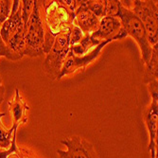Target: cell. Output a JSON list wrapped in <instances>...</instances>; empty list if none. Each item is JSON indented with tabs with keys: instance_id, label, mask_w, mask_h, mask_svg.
<instances>
[{
	"instance_id": "cell-1",
	"label": "cell",
	"mask_w": 158,
	"mask_h": 158,
	"mask_svg": "<svg viewBox=\"0 0 158 158\" xmlns=\"http://www.w3.org/2000/svg\"><path fill=\"white\" fill-rule=\"evenodd\" d=\"M39 10L45 32L44 53L47 54L52 48L55 38L73 26L75 15L61 4L60 0H39Z\"/></svg>"
},
{
	"instance_id": "cell-2",
	"label": "cell",
	"mask_w": 158,
	"mask_h": 158,
	"mask_svg": "<svg viewBox=\"0 0 158 158\" xmlns=\"http://www.w3.org/2000/svg\"><path fill=\"white\" fill-rule=\"evenodd\" d=\"M118 18L121 21L126 35H130L132 38H134V40L139 46L142 61L146 64L151 58L152 47L149 43L144 26L130 8H126L123 5L121 6Z\"/></svg>"
},
{
	"instance_id": "cell-3",
	"label": "cell",
	"mask_w": 158,
	"mask_h": 158,
	"mask_svg": "<svg viewBox=\"0 0 158 158\" xmlns=\"http://www.w3.org/2000/svg\"><path fill=\"white\" fill-rule=\"evenodd\" d=\"M25 31V55L34 58L40 57L44 53V39L45 32L43 22L39 10V0L34 1V8L32 13L24 25Z\"/></svg>"
},
{
	"instance_id": "cell-4",
	"label": "cell",
	"mask_w": 158,
	"mask_h": 158,
	"mask_svg": "<svg viewBox=\"0 0 158 158\" xmlns=\"http://www.w3.org/2000/svg\"><path fill=\"white\" fill-rule=\"evenodd\" d=\"M69 30L62 31L55 38L53 46L47 53L43 63V72L50 80H58L64 62L69 52Z\"/></svg>"
},
{
	"instance_id": "cell-5",
	"label": "cell",
	"mask_w": 158,
	"mask_h": 158,
	"mask_svg": "<svg viewBox=\"0 0 158 158\" xmlns=\"http://www.w3.org/2000/svg\"><path fill=\"white\" fill-rule=\"evenodd\" d=\"M130 8L144 26L152 47L158 43V6L153 0H135Z\"/></svg>"
},
{
	"instance_id": "cell-6",
	"label": "cell",
	"mask_w": 158,
	"mask_h": 158,
	"mask_svg": "<svg viewBox=\"0 0 158 158\" xmlns=\"http://www.w3.org/2000/svg\"><path fill=\"white\" fill-rule=\"evenodd\" d=\"M66 151L57 150L59 158H98L94 146L86 139L75 135L61 141Z\"/></svg>"
},
{
	"instance_id": "cell-7",
	"label": "cell",
	"mask_w": 158,
	"mask_h": 158,
	"mask_svg": "<svg viewBox=\"0 0 158 158\" xmlns=\"http://www.w3.org/2000/svg\"><path fill=\"white\" fill-rule=\"evenodd\" d=\"M108 41H104L100 44L98 47H97L93 51H91L90 53L83 55V56H75L71 53L70 51L68 52L66 58L64 62L62 70L60 72V75L58 77V80H61L63 77L69 75V74H73L77 71H84L86 70V67H87L88 64H90L91 63H93L98 57L99 56V53L102 51V49L108 44Z\"/></svg>"
},
{
	"instance_id": "cell-8",
	"label": "cell",
	"mask_w": 158,
	"mask_h": 158,
	"mask_svg": "<svg viewBox=\"0 0 158 158\" xmlns=\"http://www.w3.org/2000/svg\"><path fill=\"white\" fill-rule=\"evenodd\" d=\"M91 36L99 42H112L114 40H121L127 35L119 18L105 16L100 19L97 31Z\"/></svg>"
},
{
	"instance_id": "cell-9",
	"label": "cell",
	"mask_w": 158,
	"mask_h": 158,
	"mask_svg": "<svg viewBox=\"0 0 158 158\" xmlns=\"http://www.w3.org/2000/svg\"><path fill=\"white\" fill-rule=\"evenodd\" d=\"M147 130L150 135L148 150L152 158H157V122H158V99H152L151 104L143 114Z\"/></svg>"
},
{
	"instance_id": "cell-10",
	"label": "cell",
	"mask_w": 158,
	"mask_h": 158,
	"mask_svg": "<svg viewBox=\"0 0 158 158\" xmlns=\"http://www.w3.org/2000/svg\"><path fill=\"white\" fill-rule=\"evenodd\" d=\"M22 26L24 24L21 17V1L13 0L10 15L0 27V35L5 44H7Z\"/></svg>"
},
{
	"instance_id": "cell-11",
	"label": "cell",
	"mask_w": 158,
	"mask_h": 158,
	"mask_svg": "<svg viewBox=\"0 0 158 158\" xmlns=\"http://www.w3.org/2000/svg\"><path fill=\"white\" fill-rule=\"evenodd\" d=\"M74 15L73 25L78 27L84 35H91L97 31L100 20L83 6V0L80 1V5L75 10Z\"/></svg>"
},
{
	"instance_id": "cell-12",
	"label": "cell",
	"mask_w": 158,
	"mask_h": 158,
	"mask_svg": "<svg viewBox=\"0 0 158 158\" xmlns=\"http://www.w3.org/2000/svg\"><path fill=\"white\" fill-rule=\"evenodd\" d=\"M8 104L12 126L18 128L20 124H26L27 122V112L30 110V106L25 102L19 89H15L13 98L8 102Z\"/></svg>"
},
{
	"instance_id": "cell-13",
	"label": "cell",
	"mask_w": 158,
	"mask_h": 158,
	"mask_svg": "<svg viewBox=\"0 0 158 158\" xmlns=\"http://www.w3.org/2000/svg\"><path fill=\"white\" fill-rule=\"evenodd\" d=\"M102 42H99L94 39L91 35H84L77 45L70 47L69 51L75 56H83L93 51L97 47H98Z\"/></svg>"
},
{
	"instance_id": "cell-14",
	"label": "cell",
	"mask_w": 158,
	"mask_h": 158,
	"mask_svg": "<svg viewBox=\"0 0 158 158\" xmlns=\"http://www.w3.org/2000/svg\"><path fill=\"white\" fill-rule=\"evenodd\" d=\"M5 116V113L0 112V151H8L13 141L16 140V131L17 127L11 126L8 129L2 123V118Z\"/></svg>"
},
{
	"instance_id": "cell-15",
	"label": "cell",
	"mask_w": 158,
	"mask_h": 158,
	"mask_svg": "<svg viewBox=\"0 0 158 158\" xmlns=\"http://www.w3.org/2000/svg\"><path fill=\"white\" fill-rule=\"evenodd\" d=\"M158 77V44L152 48V55L149 62L145 64V72L143 81L149 83L157 80Z\"/></svg>"
},
{
	"instance_id": "cell-16",
	"label": "cell",
	"mask_w": 158,
	"mask_h": 158,
	"mask_svg": "<svg viewBox=\"0 0 158 158\" xmlns=\"http://www.w3.org/2000/svg\"><path fill=\"white\" fill-rule=\"evenodd\" d=\"M0 158H35L34 155L26 149L18 148L16 140L12 142L8 151H0Z\"/></svg>"
},
{
	"instance_id": "cell-17",
	"label": "cell",
	"mask_w": 158,
	"mask_h": 158,
	"mask_svg": "<svg viewBox=\"0 0 158 158\" xmlns=\"http://www.w3.org/2000/svg\"><path fill=\"white\" fill-rule=\"evenodd\" d=\"M83 6L99 20L106 16V0H88V1L83 0Z\"/></svg>"
},
{
	"instance_id": "cell-18",
	"label": "cell",
	"mask_w": 158,
	"mask_h": 158,
	"mask_svg": "<svg viewBox=\"0 0 158 158\" xmlns=\"http://www.w3.org/2000/svg\"><path fill=\"white\" fill-rule=\"evenodd\" d=\"M121 6V1L118 0H106V16L118 18Z\"/></svg>"
},
{
	"instance_id": "cell-19",
	"label": "cell",
	"mask_w": 158,
	"mask_h": 158,
	"mask_svg": "<svg viewBox=\"0 0 158 158\" xmlns=\"http://www.w3.org/2000/svg\"><path fill=\"white\" fill-rule=\"evenodd\" d=\"M34 8V0H23L21 1V17L23 24L26 25L30 19Z\"/></svg>"
},
{
	"instance_id": "cell-20",
	"label": "cell",
	"mask_w": 158,
	"mask_h": 158,
	"mask_svg": "<svg viewBox=\"0 0 158 158\" xmlns=\"http://www.w3.org/2000/svg\"><path fill=\"white\" fill-rule=\"evenodd\" d=\"M12 2L11 0H0V27L10 15Z\"/></svg>"
},
{
	"instance_id": "cell-21",
	"label": "cell",
	"mask_w": 158,
	"mask_h": 158,
	"mask_svg": "<svg viewBox=\"0 0 158 158\" xmlns=\"http://www.w3.org/2000/svg\"><path fill=\"white\" fill-rule=\"evenodd\" d=\"M83 36H84L83 32L78 27L73 25L69 30V46L72 47V46L77 45L78 43L81 42V40L83 38Z\"/></svg>"
},
{
	"instance_id": "cell-22",
	"label": "cell",
	"mask_w": 158,
	"mask_h": 158,
	"mask_svg": "<svg viewBox=\"0 0 158 158\" xmlns=\"http://www.w3.org/2000/svg\"><path fill=\"white\" fill-rule=\"evenodd\" d=\"M1 57H5V58H7L10 61H15V58H14L13 55L10 53L8 47L2 40L1 35H0V58H1Z\"/></svg>"
},
{
	"instance_id": "cell-23",
	"label": "cell",
	"mask_w": 158,
	"mask_h": 158,
	"mask_svg": "<svg viewBox=\"0 0 158 158\" xmlns=\"http://www.w3.org/2000/svg\"><path fill=\"white\" fill-rule=\"evenodd\" d=\"M148 90L152 99H158V81L157 80L148 83Z\"/></svg>"
},
{
	"instance_id": "cell-24",
	"label": "cell",
	"mask_w": 158,
	"mask_h": 158,
	"mask_svg": "<svg viewBox=\"0 0 158 158\" xmlns=\"http://www.w3.org/2000/svg\"><path fill=\"white\" fill-rule=\"evenodd\" d=\"M60 2L72 12H75L80 5V0H60Z\"/></svg>"
},
{
	"instance_id": "cell-25",
	"label": "cell",
	"mask_w": 158,
	"mask_h": 158,
	"mask_svg": "<svg viewBox=\"0 0 158 158\" xmlns=\"http://www.w3.org/2000/svg\"><path fill=\"white\" fill-rule=\"evenodd\" d=\"M5 99V88L2 84V80L0 78V104H1Z\"/></svg>"
}]
</instances>
